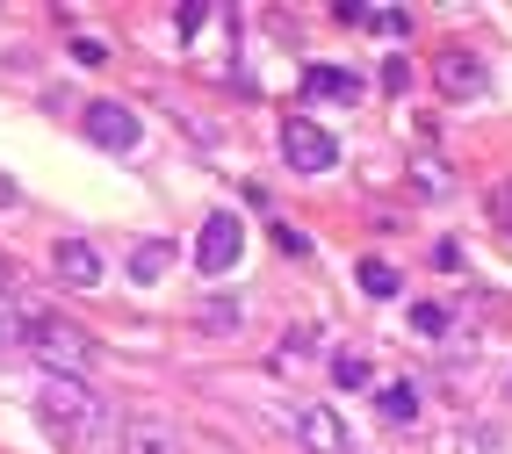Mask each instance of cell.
Wrapping results in <instances>:
<instances>
[{
  "label": "cell",
  "instance_id": "obj_1",
  "mask_svg": "<svg viewBox=\"0 0 512 454\" xmlns=\"http://www.w3.org/2000/svg\"><path fill=\"white\" fill-rule=\"evenodd\" d=\"M37 426L58 440V447H87L109 433V411H101V397L87 390L80 375H51L37 390Z\"/></svg>",
  "mask_w": 512,
  "mask_h": 454
},
{
  "label": "cell",
  "instance_id": "obj_2",
  "mask_svg": "<svg viewBox=\"0 0 512 454\" xmlns=\"http://www.w3.org/2000/svg\"><path fill=\"white\" fill-rule=\"evenodd\" d=\"M29 354H37L51 375H80L87 361H94V339L73 325V318H51V310H29Z\"/></svg>",
  "mask_w": 512,
  "mask_h": 454
},
{
  "label": "cell",
  "instance_id": "obj_3",
  "mask_svg": "<svg viewBox=\"0 0 512 454\" xmlns=\"http://www.w3.org/2000/svg\"><path fill=\"white\" fill-rule=\"evenodd\" d=\"M80 130L94 137L101 152H138V137H145V123H138V109H130V101H87L80 109Z\"/></svg>",
  "mask_w": 512,
  "mask_h": 454
},
{
  "label": "cell",
  "instance_id": "obj_4",
  "mask_svg": "<svg viewBox=\"0 0 512 454\" xmlns=\"http://www.w3.org/2000/svg\"><path fill=\"white\" fill-rule=\"evenodd\" d=\"M238 253H246V224L231 217V209H217V217H202V238H195V267L202 274H231Z\"/></svg>",
  "mask_w": 512,
  "mask_h": 454
},
{
  "label": "cell",
  "instance_id": "obj_5",
  "mask_svg": "<svg viewBox=\"0 0 512 454\" xmlns=\"http://www.w3.org/2000/svg\"><path fill=\"white\" fill-rule=\"evenodd\" d=\"M433 80H440V94L448 101H484L491 94V73H484V58H476L469 44H448L433 58Z\"/></svg>",
  "mask_w": 512,
  "mask_h": 454
},
{
  "label": "cell",
  "instance_id": "obj_6",
  "mask_svg": "<svg viewBox=\"0 0 512 454\" xmlns=\"http://www.w3.org/2000/svg\"><path fill=\"white\" fill-rule=\"evenodd\" d=\"M282 159H289L296 173H325V166L339 159V145H332L311 116H289V123H282Z\"/></svg>",
  "mask_w": 512,
  "mask_h": 454
},
{
  "label": "cell",
  "instance_id": "obj_7",
  "mask_svg": "<svg viewBox=\"0 0 512 454\" xmlns=\"http://www.w3.org/2000/svg\"><path fill=\"white\" fill-rule=\"evenodd\" d=\"M116 454H188V440H181V426H166V418H123Z\"/></svg>",
  "mask_w": 512,
  "mask_h": 454
},
{
  "label": "cell",
  "instance_id": "obj_8",
  "mask_svg": "<svg viewBox=\"0 0 512 454\" xmlns=\"http://www.w3.org/2000/svg\"><path fill=\"white\" fill-rule=\"evenodd\" d=\"M296 440L311 447V454H347L354 440H347V418H339L332 404H303L296 411Z\"/></svg>",
  "mask_w": 512,
  "mask_h": 454
},
{
  "label": "cell",
  "instance_id": "obj_9",
  "mask_svg": "<svg viewBox=\"0 0 512 454\" xmlns=\"http://www.w3.org/2000/svg\"><path fill=\"white\" fill-rule=\"evenodd\" d=\"M361 94H368V80L347 73V65H311V73H303V101H339V109H354Z\"/></svg>",
  "mask_w": 512,
  "mask_h": 454
},
{
  "label": "cell",
  "instance_id": "obj_10",
  "mask_svg": "<svg viewBox=\"0 0 512 454\" xmlns=\"http://www.w3.org/2000/svg\"><path fill=\"white\" fill-rule=\"evenodd\" d=\"M51 267H58L65 289H101V253L87 246V238H58V246H51Z\"/></svg>",
  "mask_w": 512,
  "mask_h": 454
},
{
  "label": "cell",
  "instance_id": "obj_11",
  "mask_svg": "<svg viewBox=\"0 0 512 454\" xmlns=\"http://www.w3.org/2000/svg\"><path fill=\"white\" fill-rule=\"evenodd\" d=\"M166 267H174V246H166V238H145V246H130V282H138V289L166 282Z\"/></svg>",
  "mask_w": 512,
  "mask_h": 454
},
{
  "label": "cell",
  "instance_id": "obj_12",
  "mask_svg": "<svg viewBox=\"0 0 512 454\" xmlns=\"http://www.w3.org/2000/svg\"><path fill=\"white\" fill-rule=\"evenodd\" d=\"M375 411H383V426H412L419 418V382H383V390H375Z\"/></svg>",
  "mask_w": 512,
  "mask_h": 454
},
{
  "label": "cell",
  "instance_id": "obj_13",
  "mask_svg": "<svg viewBox=\"0 0 512 454\" xmlns=\"http://www.w3.org/2000/svg\"><path fill=\"white\" fill-rule=\"evenodd\" d=\"M354 29H375V37H412V15L404 8H347Z\"/></svg>",
  "mask_w": 512,
  "mask_h": 454
},
{
  "label": "cell",
  "instance_id": "obj_14",
  "mask_svg": "<svg viewBox=\"0 0 512 454\" xmlns=\"http://www.w3.org/2000/svg\"><path fill=\"white\" fill-rule=\"evenodd\" d=\"M332 382H339V390H368V354H361V346H339V354H332Z\"/></svg>",
  "mask_w": 512,
  "mask_h": 454
},
{
  "label": "cell",
  "instance_id": "obj_15",
  "mask_svg": "<svg viewBox=\"0 0 512 454\" xmlns=\"http://www.w3.org/2000/svg\"><path fill=\"white\" fill-rule=\"evenodd\" d=\"M404 282H397V267L390 260H361V296H375V303H390Z\"/></svg>",
  "mask_w": 512,
  "mask_h": 454
},
{
  "label": "cell",
  "instance_id": "obj_16",
  "mask_svg": "<svg viewBox=\"0 0 512 454\" xmlns=\"http://www.w3.org/2000/svg\"><path fill=\"white\" fill-rule=\"evenodd\" d=\"M29 339V310H15V296L0 289V346H22Z\"/></svg>",
  "mask_w": 512,
  "mask_h": 454
},
{
  "label": "cell",
  "instance_id": "obj_17",
  "mask_svg": "<svg viewBox=\"0 0 512 454\" xmlns=\"http://www.w3.org/2000/svg\"><path fill=\"white\" fill-rule=\"evenodd\" d=\"M412 332L419 339H440V332H448V303H412Z\"/></svg>",
  "mask_w": 512,
  "mask_h": 454
},
{
  "label": "cell",
  "instance_id": "obj_18",
  "mask_svg": "<svg viewBox=\"0 0 512 454\" xmlns=\"http://www.w3.org/2000/svg\"><path fill=\"white\" fill-rule=\"evenodd\" d=\"M311 354H318V332H289V339H282V354H275V368L289 375L296 361H311Z\"/></svg>",
  "mask_w": 512,
  "mask_h": 454
},
{
  "label": "cell",
  "instance_id": "obj_19",
  "mask_svg": "<svg viewBox=\"0 0 512 454\" xmlns=\"http://www.w3.org/2000/svg\"><path fill=\"white\" fill-rule=\"evenodd\" d=\"M231 325H238V303H231V296L202 303V332H231Z\"/></svg>",
  "mask_w": 512,
  "mask_h": 454
},
{
  "label": "cell",
  "instance_id": "obj_20",
  "mask_svg": "<svg viewBox=\"0 0 512 454\" xmlns=\"http://www.w3.org/2000/svg\"><path fill=\"white\" fill-rule=\"evenodd\" d=\"M484 209H491V224H498V231H505V238H512V181H498V188H491V202H484Z\"/></svg>",
  "mask_w": 512,
  "mask_h": 454
},
{
  "label": "cell",
  "instance_id": "obj_21",
  "mask_svg": "<svg viewBox=\"0 0 512 454\" xmlns=\"http://www.w3.org/2000/svg\"><path fill=\"white\" fill-rule=\"evenodd\" d=\"M383 94H412V58H390L383 65Z\"/></svg>",
  "mask_w": 512,
  "mask_h": 454
},
{
  "label": "cell",
  "instance_id": "obj_22",
  "mask_svg": "<svg viewBox=\"0 0 512 454\" xmlns=\"http://www.w3.org/2000/svg\"><path fill=\"white\" fill-rule=\"evenodd\" d=\"M275 246H282L289 260H311V238H303L296 224H275Z\"/></svg>",
  "mask_w": 512,
  "mask_h": 454
},
{
  "label": "cell",
  "instance_id": "obj_23",
  "mask_svg": "<svg viewBox=\"0 0 512 454\" xmlns=\"http://www.w3.org/2000/svg\"><path fill=\"white\" fill-rule=\"evenodd\" d=\"M73 58H80V65H101V58H109V44H101V37H73Z\"/></svg>",
  "mask_w": 512,
  "mask_h": 454
},
{
  "label": "cell",
  "instance_id": "obj_24",
  "mask_svg": "<svg viewBox=\"0 0 512 454\" xmlns=\"http://www.w3.org/2000/svg\"><path fill=\"white\" fill-rule=\"evenodd\" d=\"M15 202H22V188H15V181H0V209H15Z\"/></svg>",
  "mask_w": 512,
  "mask_h": 454
},
{
  "label": "cell",
  "instance_id": "obj_25",
  "mask_svg": "<svg viewBox=\"0 0 512 454\" xmlns=\"http://www.w3.org/2000/svg\"><path fill=\"white\" fill-rule=\"evenodd\" d=\"M505 397H512V382H505Z\"/></svg>",
  "mask_w": 512,
  "mask_h": 454
}]
</instances>
